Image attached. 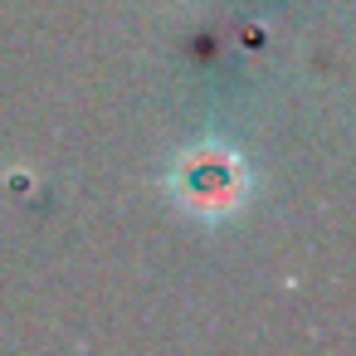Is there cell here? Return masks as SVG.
<instances>
[{
    "label": "cell",
    "mask_w": 356,
    "mask_h": 356,
    "mask_svg": "<svg viewBox=\"0 0 356 356\" xmlns=\"http://www.w3.org/2000/svg\"><path fill=\"white\" fill-rule=\"evenodd\" d=\"M249 191H254L249 161L220 137H200V142L181 147L166 166V195L191 220H205V225H220V220L239 215Z\"/></svg>",
    "instance_id": "1"
}]
</instances>
